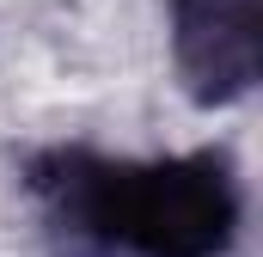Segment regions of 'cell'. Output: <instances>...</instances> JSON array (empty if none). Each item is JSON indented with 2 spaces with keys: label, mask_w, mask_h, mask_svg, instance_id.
<instances>
[{
  "label": "cell",
  "mask_w": 263,
  "mask_h": 257,
  "mask_svg": "<svg viewBox=\"0 0 263 257\" xmlns=\"http://www.w3.org/2000/svg\"><path fill=\"white\" fill-rule=\"evenodd\" d=\"M172 62L196 104H233L263 74V0H172Z\"/></svg>",
  "instance_id": "cell-2"
},
{
  "label": "cell",
  "mask_w": 263,
  "mask_h": 257,
  "mask_svg": "<svg viewBox=\"0 0 263 257\" xmlns=\"http://www.w3.org/2000/svg\"><path fill=\"white\" fill-rule=\"evenodd\" d=\"M31 196L73 245L129 257H220L233 251L245 214L227 153L104 159L86 147H55L31 166Z\"/></svg>",
  "instance_id": "cell-1"
}]
</instances>
